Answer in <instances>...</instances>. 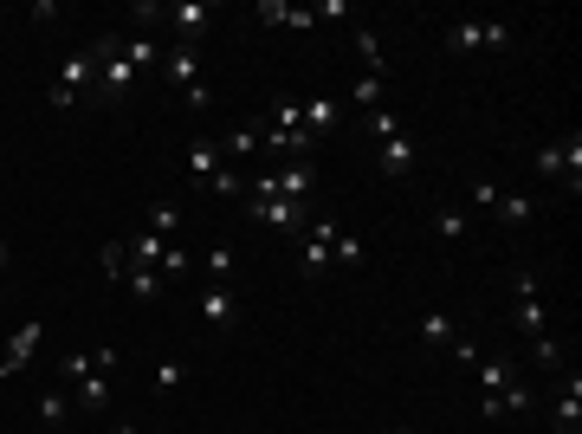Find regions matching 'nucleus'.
Masks as SVG:
<instances>
[{
	"label": "nucleus",
	"instance_id": "26",
	"mask_svg": "<svg viewBox=\"0 0 582 434\" xmlns=\"http://www.w3.org/2000/svg\"><path fill=\"white\" fill-rule=\"evenodd\" d=\"M97 266H104V279L123 286V273H130V247H123V240H104V247H97Z\"/></svg>",
	"mask_w": 582,
	"mask_h": 434
},
{
	"label": "nucleus",
	"instance_id": "34",
	"mask_svg": "<svg viewBox=\"0 0 582 434\" xmlns=\"http://www.w3.org/2000/svg\"><path fill=\"white\" fill-rule=\"evenodd\" d=\"M266 149H279V156H298V149H311L304 130H266Z\"/></svg>",
	"mask_w": 582,
	"mask_h": 434
},
{
	"label": "nucleus",
	"instance_id": "5",
	"mask_svg": "<svg viewBox=\"0 0 582 434\" xmlns=\"http://www.w3.org/2000/svg\"><path fill=\"white\" fill-rule=\"evenodd\" d=\"M518 39L511 20H453L447 26V52H505Z\"/></svg>",
	"mask_w": 582,
	"mask_h": 434
},
{
	"label": "nucleus",
	"instance_id": "28",
	"mask_svg": "<svg viewBox=\"0 0 582 434\" xmlns=\"http://www.w3.org/2000/svg\"><path fill=\"white\" fill-rule=\"evenodd\" d=\"M434 240H466V208H434Z\"/></svg>",
	"mask_w": 582,
	"mask_h": 434
},
{
	"label": "nucleus",
	"instance_id": "41",
	"mask_svg": "<svg viewBox=\"0 0 582 434\" xmlns=\"http://www.w3.org/2000/svg\"><path fill=\"white\" fill-rule=\"evenodd\" d=\"M388 434H414V428H388Z\"/></svg>",
	"mask_w": 582,
	"mask_h": 434
},
{
	"label": "nucleus",
	"instance_id": "10",
	"mask_svg": "<svg viewBox=\"0 0 582 434\" xmlns=\"http://www.w3.org/2000/svg\"><path fill=\"white\" fill-rule=\"evenodd\" d=\"M39 344H46V324L39 318H26L20 331H13V344H7V357H0V383H7V376H20L26 363L39 357Z\"/></svg>",
	"mask_w": 582,
	"mask_h": 434
},
{
	"label": "nucleus",
	"instance_id": "4",
	"mask_svg": "<svg viewBox=\"0 0 582 434\" xmlns=\"http://www.w3.org/2000/svg\"><path fill=\"white\" fill-rule=\"evenodd\" d=\"M162 78L182 91L194 111H207V104H214V91H207V78H201V52H194V46H169V52H162Z\"/></svg>",
	"mask_w": 582,
	"mask_h": 434
},
{
	"label": "nucleus",
	"instance_id": "14",
	"mask_svg": "<svg viewBox=\"0 0 582 434\" xmlns=\"http://www.w3.org/2000/svg\"><path fill=\"white\" fill-rule=\"evenodd\" d=\"M201 318H207V331H233V318H240V292H233V286H207L201 292Z\"/></svg>",
	"mask_w": 582,
	"mask_h": 434
},
{
	"label": "nucleus",
	"instance_id": "33",
	"mask_svg": "<svg viewBox=\"0 0 582 434\" xmlns=\"http://www.w3.org/2000/svg\"><path fill=\"white\" fill-rule=\"evenodd\" d=\"M350 98H356V111L369 117V111L382 104V78H376V72H363V78H356V91H350Z\"/></svg>",
	"mask_w": 582,
	"mask_h": 434
},
{
	"label": "nucleus",
	"instance_id": "20",
	"mask_svg": "<svg viewBox=\"0 0 582 434\" xmlns=\"http://www.w3.org/2000/svg\"><path fill=\"white\" fill-rule=\"evenodd\" d=\"M408 169H414V137L408 130L382 137V175H408Z\"/></svg>",
	"mask_w": 582,
	"mask_h": 434
},
{
	"label": "nucleus",
	"instance_id": "22",
	"mask_svg": "<svg viewBox=\"0 0 582 434\" xmlns=\"http://www.w3.org/2000/svg\"><path fill=\"white\" fill-rule=\"evenodd\" d=\"M324 130H337V98H311V104H304V137H324Z\"/></svg>",
	"mask_w": 582,
	"mask_h": 434
},
{
	"label": "nucleus",
	"instance_id": "12",
	"mask_svg": "<svg viewBox=\"0 0 582 434\" xmlns=\"http://www.w3.org/2000/svg\"><path fill=\"white\" fill-rule=\"evenodd\" d=\"M246 214H253L259 227H279V234H291V227L311 214V201H253V195H246Z\"/></svg>",
	"mask_w": 582,
	"mask_h": 434
},
{
	"label": "nucleus",
	"instance_id": "16",
	"mask_svg": "<svg viewBox=\"0 0 582 434\" xmlns=\"http://www.w3.org/2000/svg\"><path fill=\"white\" fill-rule=\"evenodd\" d=\"M414 337H421V344H434V350H447L453 337H460V324H453V311H447V305H434V311H421Z\"/></svg>",
	"mask_w": 582,
	"mask_h": 434
},
{
	"label": "nucleus",
	"instance_id": "21",
	"mask_svg": "<svg viewBox=\"0 0 582 434\" xmlns=\"http://www.w3.org/2000/svg\"><path fill=\"white\" fill-rule=\"evenodd\" d=\"M233 266H240V253H233L227 240H214V247H207V286H233Z\"/></svg>",
	"mask_w": 582,
	"mask_h": 434
},
{
	"label": "nucleus",
	"instance_id": "31",
	"mask_svg": "<svg viewBox=\"0 0 582 434\" xmlns=\"http://www.w3.org/2000/svg\"><path fill=\"white\" fill-rule=\"evenodd\" d=\"M356 52H363V72L382 78V39H376V26H356Z\"/></svg>",
	"mask_w": 582,
	"mask_h": 434
},
{
	"label": "nucleus",
	"instance_id": "6",
	"mask_svg": "<svg viewBox=\"0 0 582 434\" xmlns=\"http://www.w3.org/2000/svg\"><path fill=\"white\" fill-rule=\"evenodd\" d=\"M91 85H97V59H91V46H85V52H72V59L59 65V78H52V104L72 111V104H85Z\"/></svg>",
	"mask_w": 582,
	"mask_h": 434
},
{
	"label": "nucleus",
	"instance_id": "15",
	"mask_svg": "<svg viewBox=\"0 0 582 434\" xmlns=\"http://www.w3.org/2000/svg\"><path fill=\"white\" fill-rule=\"evenodd\" d=\"M557 434H582V376H557Z\"/></svg>",
	"mask_w": 582,
	"mask_h": 434
},
{
	"label": "nucleus",
	"instance_id": "23",
	"mask_svg": "<svg viewBox=\"0 0 582 434\" xmlns=\"http://www.w3.org/2000/svg\"><path fill=\"white\" fill-rule=\"evenodd\" d=\"M123 286H130V298H136V305H156L162 279H156V266H130V273H123Z\"/></svg>",
	"mask_w": 582,
	"mask_h": 434
},
{
	"label": "nucleus",
	"instance_id": "24",
	"mask_svg": "<svg viewBox=\"0 0 582 434\" xmlns=\"http://www.w3.org/2000/svg\"><path fill=\"white\" fill-rule=\"evenodd\" d=\"M266 143V130H259V117L253 124H240V130H227V143H220V156H253V149Z\"/></svg>",
	"mask_w": 582,
	"mask_h": 434
},
{
	"label": "nucleus",
	"instance_id": "38",
	"mask_svg": "<svg viewBox=\"0 0 582 434\" xmlns=\"http://www.w3.org/2000/svg\"><path fill=\"white\" fill-rule=\"evenodd\" d=\"M311 13H317V20H350V13H356V7H350V0H317V7H311Z\"/></svg>",
	"mask_w": 582,
	"mask_h": 434
},
{
	"label": "nucleus",
	"instance_id": "39",
	"mask_svg": "<svg viewBox=\"0 0 582 434\" xmlns=\"http://www.w3.org/2000/svg\"><path fill=\"white\" fill-rule=\"evenodd\" d=\"M447 350H453V357H460V363H466V370H473V363L485 357V350L473 344V337H453V344H447Z\"/></svg>",
	"mask_w": 582,
	"mask_h": 434
},
{
	"label": "nucleus",
	"instance_id": "35",
	"mask_svg": "<svg viewBox=\"0 0 582 434\" xmlns=\"http://www.w3.org/2000/svg\"><path fill=\"white\" fill-rule=\"evenodd\" d=\"M182 383H188V363H182V357L156 363V389H162V396H169V389H182Z\"/></svg>",
	"mask_w": 582,
	"mask_h": 434
},
{
	"label": "nucleus",
	"instance_id": "29",
	"mask_svg": "<svg viewBox=\"0 0 582 434\" xmlns=\"http://www.w3.org/2000/svg\"><path fill=\"white\" fill-rule=\"evenodd\" d=\"M259 124H272V130H304V104H298V98H285V104H272Z\"/></svg>",
	"mask_w": 582,
	"mask_h": 434
},
{
	"label": "nucleus",
	"instance_id": "32",
	"mask_svg": "<svg viewBox=\"0 0 582 434\" xmlns=\"http://www.w3.org/2000/svg\"><path fill=\"white\" fill-rule=\"evenodd\" d=\"M330 266H363V240L350 227H337V247H330Z\"/></svg>",
	"mask_w": 582,
	"mask_h": 434
},
{
	"label": "nucleus",
	"instance_id": "9",
	"mask_svg": "<svg viewBox=\"0 0 582 434\" xmlns=\"http://www.w3.org/2000/svg\"><path fill=\"white\" fill-rule=\"evenodd\" d=\"M337 227L343 221H311V240H304V253H298V266H304V279H324L330 273V247H337Z\"/></svg>",
	"mask_w": 582,
	"mask_h": 434
},
{
	"label": "nucleus",
	"instance_id": "1",
	"mask_svg": "<svg viewBox=\"0 0 582 434\" xmlns=\"http://www.w3.org/2000/svg\"><path fill=\"white\" fill-rule=\"evenodd\" d=\"M182 162H188V182H194V188H214V195H246V175L227 169V156H220L214 137H194Z\"/></svg>",
	"mask_w": 582,
	"mask_h": 434
},
{
	"label": "nucleus",
	"instance_id": "27",
	"mask_svg": "<svg viewBox=\"0 0 582 434\" xmlns=\"http://www.w3.org/2000/svg\"><path fill=\"white\" fill-rule=\"evenodd\" d=\"M498 221H505V227H524V221H531V214H537V201L531 195H498Z\"/></svg>",
	"mask_w": 582,
	"mask_h": 434
},
{
	"label": "nucleus",
	"instance_id": "3",
	"mask_svg": "<svg viewBox=\"0 0 582 434\" xmlns=\"http://www.w3.org/2000/svg\"><path fill=\"white\" fill-rule=\"evenodd\" d=\"M91 59H97V85H104V98H130L136 78H143L130 59H123V39H117V33L91 39Z\"/></svg>",
	"mask_w": 582,
	"mask_h": 434
},
{
	"label": "nucleus",
	"instance_id": "37",
	"mask_svg": "<svg viewBox=\"0 0 582 434\" xmlns=\"http://www.w3.org/2000/svg\"><path fill=\"white\" fill-rule=\"evenodd\" d=\"M188 266H194V260H188V253H182V247H162V260H156V273H169V279H175V273H188Z\"/></svg>",
	"mask_w": 582,
	"mask_h": 434
},
{
	"label": "nucleus",
	"instance_id": "36",
	"mask_svg": "<svg viewBox=\"0 0 582 434\" xmlns=\"http://www.w3.org/2000/svg\"><path fill=\"white\" fill-rule=\"evenodd\" d=\"M498 195H505V188H498V182H492V175H479V182H473V201H479V208H485V214H492V208H498Z\"/></svg>",
	"mask_w": 582,
	"mask_h": 434
},
{
	"label": "nucleus",
	"instance_id": "18",
	"mask_svg": "<svg viewBox=\"0 0 582 434\" xmlns=\"http://www.w3.org/2000/svg\"><path fill=\"white\" fill-rule=\"evenodd\" d=\"M72 409L104 415L110 409V376H78V383H72Z\"/></svg>",
	"mask_w": 582,
	"mask_h": 434
},
{
	"label": "nucleus",
	"instance_id": "19",
	"mask_svg": "<svg viewBox=\"0 0 582 434\" xmlns=\"http://www.w3.org/2000/svg\"><path fill=\"white\" fill-rule=\"evenodd\" d=\"M473 376H479L485 402H498V396L511 389V363H505V357H479V363H473Z\"/></svg>",
	"mask_w": 582,
	"mask_h": 434
},
{
	"label": "nucleus",
	"instance_id": "17",
	"mask_svg": "<svg viewBox=\"0 0 582 434\" xmlns=\"http://www.w3.org/2000/svg\"><path fill=\"white\" fill-rule=\"evenodd\" d=\"M123 39V59L136 65V72H162V46H156V33H117Z\"/></svg>",
	"mask_w": 582,
	"mask_h": 434
},
{
	"label": "nucleus",
	"instance_id": "7",
	"mask_svg": "<svg viewBox=\"0 0 582 434\" xmlns=\"http://www.w3.org/2000/svg\"><path fill=\"white\" fill-rule=\"evenodd\" d=\"M537 169L557 175V182H570V195H576V188H582V137L570 130V137L544 143V149H537Z\"/></svg>",
	"mask_w": 582,
	"mask_h": 434
},
{
	"label": "nucleus",
	"instance_id": "11",
	"mask_svg": "<svg viewBox=\"0 0 582 434\" xmlns=\"http://www.w3.org/2000/svg\"><path fill=\"white\" fill-rule=\"evenodd\" d=\"M117 370V350H65L59 357V383H78V376H110Z\"/></svg>",
	"mask_w": 582,
	"mask_h": 434
},
{
	"label": "nucleus",
	"instance_id": "25",
	"mask_svg": "<svg viewBox=\"0 0 582 434\" xmlns=\"http://www.w3.org/2000/svg\"><path fill=\"white\" fill-rule=\"evenodd\" d=\"M39 422L65 428V422H72V396H65V389H46V396H39Z\"/></svg>",
	"mask_w": 582,
	"mask_h": 434
},
{
	"label": "nucleus",
	"instance_id": "40",
	"mask_svg": "<svg viewBox=\"0 0 582 434\" xmlns=\"http://www.w3.org/2000/svg\"><path fill=\"white\" fill-rule=\"evenodd\" d=\"M7 260H13V247H7V240H0V266H7Z\"/></svg>",
	"mask_w": 582,
	"mask_h": 434
},
{
	"label": "nucleus",
	"instance_id": "2",
	"mask_svg": "<svg viewBox=\"0 0 582 434\" xmlns=\"http://www.w3.org/2000/svg\"><path fill=\"white\" fill-rule=\"evenodd\" d=\"M311 188H317L311 162H285V169H272V175H253L246 195L253 201H311Z\"/></svg>",
	"mask_w": 582,
	"mask_h": 434
},
{
	"label": "nucleus",
	"instance_id": "30",
	"mask_svg": "<svg viewBox=\"0 0 582 434\" xmlns=\"http://www.w3.org/2000/svg\"><path fill=\"white\" fill-rule=\"evenodd\" d=\"M175 227H182V201H156V208H149V234L169 240Z\"/></svg>",
	"mask_w": 582,
	"mask_h": 434
},
{
	"label": "nucleus",
	"instance_id": "8",
	"mask_svg": "<svg viewBox=\"0 0 582 434\" xmlns=\"http://www.w3.org/2000/svg\"><path fill=\"white\" fill-rule=\"evenodd\" d=\"M518 318H524V337H531V350L537 344H550V318H544V298H537V273H518Z\"/></svg>",
	"mask_w": 582,
	"mask_h": 434
},
{
	"label": "nucleus",
	"instance_id": "13",
	"mask_svg": "<svg viewBox=\"0 0 582 434\" xmlns=\"http://www.w3.org/2000/svg\"><path fill=\"white\" fill-rule=\"evenodd\" d=\"M253 20H259V26H285V33H311L317 13H311V7H285V0H259Z\"/></svg>",
	"mask_w": 582,
	"mask_h": 434
}]
</instances>
